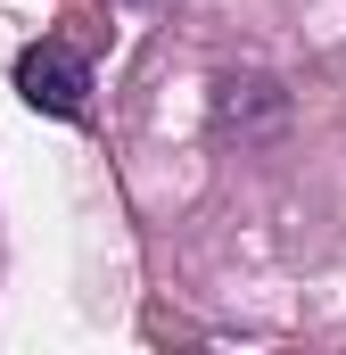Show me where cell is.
Masks as SVG:
<instances>
[{"instance_id":"obj_1","label":"cell","mask_w":346,"mask_h":355,"mask_svg":"<svg viewBox=\"0 0 346 355\" xmlns=\"http://www.w3.org/2000/svg\"><path fill=\"white\" fill-rule=\"evenodd\" d=\"M91 50L83 42H66V33H42V42H25L17 50V99L33 107V116H58V124H83L91 116Z\"/></svg>"},{"instance_id":"obj_2","label":"cell","mask_w":346,"mask_h":355,"mask_svg":"<svg viewBox=\"0 0 346 355\" xmlns=\"http://www.w3.org/2000/svg\"><path fill=\"white\" fill-rule=\"evenodd\" d=\"M280 124H289V91L272 83V75H223V83H215V132H223V141L256 149Z\"/></svg>"},{"instance_id":"obj_3","label":"cell","mask_w":346,"mask_h":355,"mask_svg":"<svg viewBox=\"0 0 346 355\" xmlns=\"http://www.w3.org/2000/svg\"><path fill=\"white\" fill-rule=\"evenodd\" d=\"M124 8H157V0H124Z\"/></svg>"}]
</instances>
